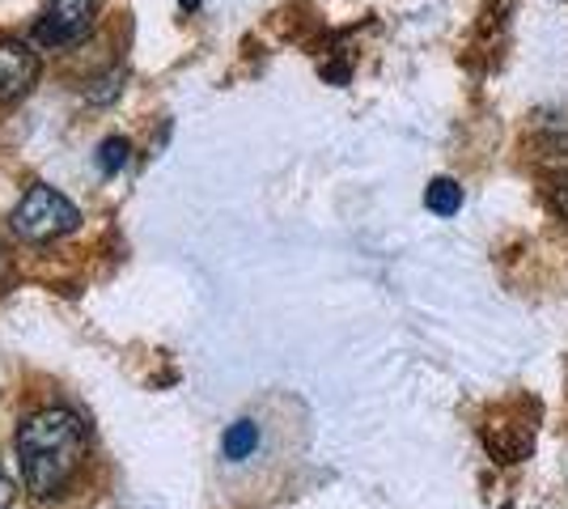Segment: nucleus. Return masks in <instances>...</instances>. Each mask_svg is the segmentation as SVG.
<instances>
[{
    "label": "nucleus",
    "instance_id": "1",
    "mask_svg": "<svg viewBox=\"0 0 568 509\" xmlns=\"http://www.w3.org/2000/svg\"><path fill=\"white\" fill-rule=\"evenodd\" d=\"M18 462L26 488L39 501H55L85 462V425L69 408H43L18 429Z\"/></svg>",
    "mask_w": 568,
    "mask_h": 509
},
{
    "label": "nucleus",
    "instance_id": "2",
    "mask_svg": "<svg viewBox=\"0 0 568 509\" xmlns=\"http://www.w3.org/2000/svg\"><path fill=\"white\" fill-rule=\"evenodd\" d=\"M13 234L22 238V243H55V238H64L72 234L77 225H81V213H77V204L64 200V195L55 192V187H30L22 195V204L13 208Z\"/></svg>",
    "mask_w": 568,
    "mask_h": 509
},
{
    "label": "nucleus",
    "instance_id": "3",
    "mask_svg": "<svg viewBox=\"0 0 568 509\" xmlns=\"http://www.w3.org/2000/svg\"><path fill=\"white\" fill-rule=\"evenodd\" d=\"M484 446L497 462H521L535 455V413L526 404H509L484 420Z\"/></svg>",
    "mask_w": 568,
    "mask_h": 509
},
{
    "label": "nucleus",
    "instance_id": "4",
    "mask_svg": "<svg viewBox=\"0 0 568 509\" xmlns=\"http://www.w3.org/2000/svg\"><path fill=\"white\" fill-rule=\"evenodd\" d=\"M98 13V0H48L43 18L34 26V39L43 48H69L81 34H90Z\"/></svg>",
    "mask_w": 568,
    "mask_h": 509
},
{
    "label": "nucleus",
    "instance_id": "5",
    "mask_svg": "<svg viewBox=\"0 0 568 509\" xmlns=\"http://www.w3.org/2000/svg\"><path fill=\"white\" fill-rule=\"evenodd\" d=\"M34 81H39V55L18 39H0V102L26 98Z\"/></svg>",
    "mask_w": 568,
    "mask_h": 509
},
{
    "label": "nucleus",
    "instance_id": "6",
    "mask_svg": "<svg viewBox=\"0 0 568 509\" xmlns=\"http://www.w3.org/2000/svg\"><path fill=\"white\" fill-rule=\"evenodd\" d=\"M530 162L544 170L547 179L568 174V123H539L530 136Z\"/></svg>",
    "mask_w": 568,
    "mask_h": 509
},
{
    "label": "nucleus",
    "instance_id": "7",
    "mask_svg": "<svg viewBox=\"0 0 568 509\" xmlns=\"http://www.w3.org/2000/svg\"><path fill=\"white\" fill-rule=\"evenodd\" d=\"M255 450H260V425H255L251 416H242V420H234V425L225 429V437H221V455L230 462H246Z\"/></svg>",
    "mask_w": 568,
    "mask_h": 509
},
{
    "label": "nucleus",
    "instance_id": "8",
    "mask_svg": "<svg viewBox=\"0 0 568 509\" xmlns=\"http://www.w3.org/2000/svg\"><path fill=\"white\" fill-rule=\"evenodd\" d=\"M425 204H428V213H437V217H454V213L463 208V187L442 174V179H433L425 187Z\"/></svg>",
    "mask_w": 568,
    "mask_h": 509
},
{
    "label": "nucleus",
    "instance_id": "9",
    "mask_svg": "<svg viewBox=\"0 0 568 509\" xmlns=\"http://www.w3.org/2000/svg\"><path fill=\"white\" fill-rule=\"evenodd\" d=\"M128 153H132V145L123 141V136H106L102 145H98V153H94V166H98V174H119V170L128 166Z\"/></svg>",
    "mask_w": 568,
    "mask_h": 509
},
{
    "label": "nucleus",
    "instance_id": "10",
    "mask_svg": "<svg viewBox=\"0 0 568 509\" xmlns=\"http://www.w3.org/2000/svg\"><path fill=\"white\" fill-rule=\"evenodd\" d=\"M119 90H123V73H106V77H98L94 85L85 90V102H94V106H106L111 98H119Z\"/></svg>",
    "mask_w": 568,
    "mask_h": 509
},
{
    "label": "nucleus",
    "instance_id": "11",
    "mask_svg": "<svg viewBox=\"0 0 568 509\" xmlns=\"http://www.w3.org/2000/svg\"><path fill=\"white\" fill-rule=\"evenodd\" d=\"M547 200H551V208L568 221V174H556V179L547 183Z\"/></svg>",
    "mask_w": 568,
    "mask_h": 509
},
{
    "label": "nucleus",
    "instance_id": "12",
    "mask_svg": "<svg viewBox=\"0 0 568 509\" xmlns=\"http://www.w3.org/2000/svg\"><path fill=\"white\" fill-rule=\"evenodd\" d=\"M13 501H18V485H13V476L0 462V509H13Z\"/></svg>",
    "mask_w": 568,
    "mask_h": 509
},
{
    "label": "nucleus",
    "instance_id": "13",
    "mask_svg": "<svg viewBox=\"0 0 568 509\" xmlns=\"http://www.w3.org/2000/svg\"><path fill=\"white\" fill-rule=\"evenodd\" d=\"M179 4H183V9H200V0H179Z\"/></svg>",
    "mask_w": 568,
    "mask_h": 509
}]
</instances>
